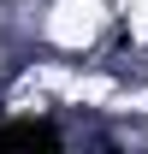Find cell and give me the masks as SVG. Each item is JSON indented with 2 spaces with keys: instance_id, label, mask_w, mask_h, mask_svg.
I'll return each instance as SVG.
<instances>
[{
  "instance_id": "6da1fadb",
  "label": "cell",
  "mask_w": 148,
  "mask_h": 154,
  "mask_svg": "<svg viewBox=\"0 0 148 154\" xmlns=\"http://www.w3.org/2000/svg\"><path fill=\"white\" fill-rule=\"evenodd\" d=\"M0 148H59V131L48 119H12L0 125Z\"/></svg>"
}]
</instances>
